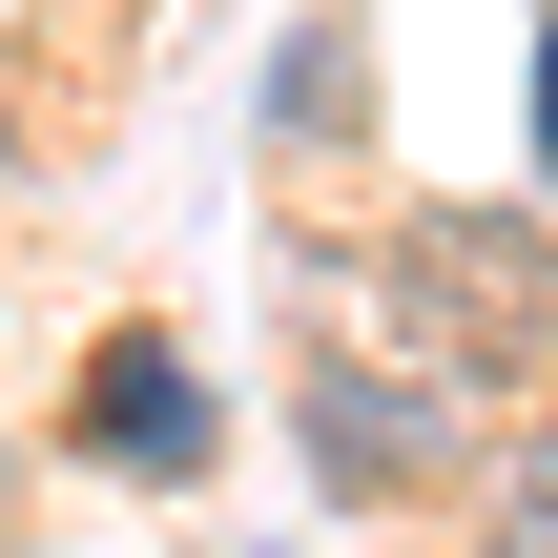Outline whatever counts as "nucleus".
Returning <instances> with one entry per match:
<instances>
[{"mask_svg":"<svg viewBox=\"0 0 558 558\" xmlns=\"http://www.w3.org/2000/svg\"><path fill=\"white\" fill-rule=\"evenodd\" d=\"M290 456H311L331 497H414V476L456 456V393H414V373H352V352H311V373H290Z\"/></svg>","mask_w":558,"mask_h":558,"instance_id":"nucleus-1","label":"nucleus"},{"mask_svg":"<svg viewBox=\"0 0 558 558\" xmlns=\"http://www.w3.org/2000/svg\"><path fill=\"white\" fill-rule=\"evenodd\" d=\"M538 166H558V21H538Z\"/></svg>","mask_w":558,"mask_h":558,"instance_id":"nucleus-4","label":"nucleus"},{"mask_svg":"<svg viewBox=\"0 0 558 558\" xmlns=\"http://www.w3.org/2000/svg\"><path fill=\"white\" fill-rule=\"evenodd\" d=\"M497 558H558V435H538V456H497Z\"/></svg>","mask_w":558,"mask_h":558,"instance_id":"nucleus-3","label":"nucleus"},{"mask_svg":"<svg viewBox=\"0 0 558 558\" xmlns=\"http://www.w3.org/2000/svg\"><path fill=\"white\" fill-rule=\"evenodd\" d=\"M83 435H104V476H207V373H186V352H145V331H104Z\"/></svg>","mask_w":558,"mask_h":558,"instance_id":"nucleus-2","label":"nucleus"}]
</instances>
